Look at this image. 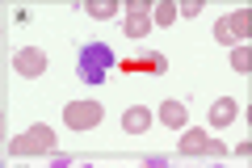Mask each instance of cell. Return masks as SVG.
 <instances>
[{"instance_id": "6da1fadb", "label": "cell", "mask_w": 252, "mask_h": 168, "mask_svg": "<svg viewBox=\"0 0 252 168\" xmlns=\"http://www.w3.org/2000/svg\"><path fill=\"white\" fill-rule=\"evenodd\" d=\"M114 51H109L105 42H89L80 46V59H76V76L84 80V84H101V80L109 76V67H114Z\"/></svg>"}, {"instance_id": "ac0fdd59", "label": "cell", "mask_w": 252, "mask_h": 168, "mask_svg": "<svg viewBox=\"0 0 252 168\" xmlns=\"http://www.w3.org/2000/svg\"><path fill=\"white\" fill-rule=\"evenodd\" d=\"M4 131H9V122H4V114H0V134H4Z\"/></svg>"}, {"instance_id": "9c48e42d", "label": "cell", "mask_w": 252, "mask_h": 168, "mask_svg": "<svg viewBox=\"0 0 252 168\" xmlns=\"http://www.w3.org/2000/svg\"><path fill=\"white\" fill-rule=\"evenodd\" d=\"M147 126H152V109H143V105H130L122 114V131L126 134H143Z\"/></svg>"}, {"instance_id": "2e32d148", "label": "cell", "mask_w": 252, "mask_h": 168, "mask_svg": "<svg viewBox=\"0 0 252 168\" xmlns=\"http://www.w3.org/2000/svg\"><path fill=\"white\" fill-rule=\"evenodd\" d=\"M51 168H72V160H67V156H55V151H51Z\"/></svg>"}, {"instance_id": "52a82bcc", "label": "cell", "mask_w": 252, "mask_h": 168, "mask_svg": "<svg viewBox=\"0 0 252 168\" xmlns=\"http://www.w3.org/2000/svg\"><path fill=\"white\" fill-rule=\"evenodd\" d=\"M13 67H17L21 76H30V80L42 76V71H46V51H38V46H21V51L13 55Z\"/></svg>"}, {"instance_id": "d6986e66", "label": "cell", "mask_w": 252, "mask_h": 168, "mask_svg": "<svg viewBox=\"0 0 252 168\" xmlns=\"http://www.w3.org/2000/svg\"><path fill=\"white\" fill-rule=\"evenodd\" d=\"M72 168H89V164H72Z\"/></svg>"}, {"instance_id": "277c9868", "label": "cell", "mask_w": 252, "mask_h": 168, "mask_svg": "<svg viewBox=\"0 0 252 168\" xmlns=\"http://www.w3.org/2000/svg\"><path fill=\"white\" fill-rule=\"evenodd\" d=\"M248 30H252V13H248V9H240L235 17L227 13V17L215 21V38H219V42H227V46L244 42V38H248Z\"/></svg>"}, {"instance_id": "8992f818", "label": "cell", "mask_w": 252, "mask_h": 168, "mask_svg": "<svg viewBox=\"0 0 252 168\" xmlns=\"http://www.w3.org/2000/svg\"><path fill=\"white\" fill-rule=\"evenodd\" d=\"M152 34V4L147 0H130L126 4V38H147Z\"/></svg>"}, {"instance_id": "8fae6325", "label": "cell", "mask_w": 252, "mask_h": 168, "mask_svg": "<svg viewBox=\"0 0 252 168\" xmlns=\"http://www.w3.org/2000/svg\"><path fill=\"white\" fill-rule=\"evenodd\" d=\"M84 13H89V17H97V21H109V17H118V4H114V0H89V4H84Z\"/></svg>"}, {"instance_id": "4fadbf2b", "label": "cell", "mask_w": 252, "mask_h": 168, "mask_svg": "<svg viewBox=\"0 0 252 168\" xmlns=\"http://www.w3.org/2000/svg\"><path fill=\"white\" fill-rule=\"evenodd\" d=\"M231 67L240 71V76H248V71H252V51H248V42L231 46Z\"/></svg>"}, {"instance_id": "ffe728a7", "label": "cell", "mask_w": 252, "mask_h": 168, "mask_svg": "<svg viewBox=\"0 0 252 168\" xmlns=\"http://www.w3.org/2000/svg\"><path fill=\"white\" fill-rule=\"evenodd\" d=\"M0 168H4V164H0Z\"/></svg>"}, {"instance_id": "5b68a950", "label": "cell", "mask_w": 252, "mask_h": 168, "mask_svg": "<svg viewBox=\"0 0 252 168\" xmlns=\"http://www.w3.org/2000/svg\"><path fill=\"white\" fill-rule=\"evenodd\" d=\"M181 156H227V147L219 139H210V134H202V131H189L185 126V134H181Z\"/></svg>"}, {"instance_id": "ba28073f", "label": "cell", "mask_w": 252, "mask_h": 168, "mask_svg": "<svg viewBox=\"0 0 252 168\" xmlns=\"http://www.w3.org/2000/svg\"><path fill=\"white\" fill-rule=\"evenodd\" d=\"M235 114H240V105H235V97H219L215 105L206 109L210 126H231V122H235Z\"/></svg>"}, {"instance_id": "9a60e30c", "label": "cell", "mask_w": 252, "mask_h": 168, "mask_svg": "<svg viewBox=\"0 0 252 168\" xmlns=\"http://www.w3.org/2000/svg\"><path fill=\"white\" fill-rule=\"evenodd\" d=\"M198 13H202L198 0H185V4H177V17H198Z\"/></svg>"}, {"instance_id": "e0dca14e", "label": "cell", "mask_w": 252, "mask_h": 168, "mask_svg": "<svg viewBox=\"0 0 252 168\" xmlns=\"http://www.w3.org/2000/svg\"><path fill=\"white\" fill-rule=\"evenodd\" d=\"M143 168H168V160H160V156H152V160H143Z\"/></svg>"}, {"instance_id": "30bf717a", "label": "cell", "mask_w": 252, "mask_h": 168, "mask_svg": "<svg viewBox=\"0 0 252 168\" xmlns=\"http://www.w3.org/2000/svg\"><path fill=\"white\" fill-rule=\"evenodd\" d=\"M160 122L172 126V131H185V122H189L185 101H164V105H160Z\"/></svg>"}, {"instance_id": "7a4b0ae2", "label": "cell", "mask_w": 252, "mask_h": 168, "mask_svg": "<svg viewBox=\"0 0 252 168\" xmlns=\"http://www.w3.org/2000/svg\"><path fill=\"white\" fill-rule=\"evenodd\" d=\"M13 156H51L55 151V131L46 122H34L26 134H17V139L9 143Z\"/></svg>"}, {"instance_id": "3957f363", "label": "cell", "mask_w": 252, "mask_h": 168, "mask_svg": "<svg viewBox=\"0 0 252 168\" xmlns=\"http://www.w3.org/2000/svg\"><path fill=\"white\" fill-rule=\"evenodd\" d=\"M101 118H105V109H101V101H67L63 105V122H67V131H93V126H101Z\"/></svg>"}, {"instance_id": "7c38bea8", "label": "cell", "mask_w": 252, "mask_h": 168, "mask_svg": "<svg viewBox=\"0 0 252 168\" xmlns=\"http://www.w3.org/2000/svg\"><path fill=\"white\" fill-rule=\"evenodd\" d=\"M126 67H130V71H135V67H143V71H164V67H168V59H164L160 51H147V55H143V59H139V63L130 59V63H126Z\"/></svg>"}, {"instance_id": "5bb4252c", "label": "cell", "mask_w": 252, "mask_h": 168, "mask_svg": "<svg viewBox=\"0 0 252 168\" xmlns=\"http://www.w3.org/2000/svg\"><path fill=\"white\" fill-rule=\"evenodd\" d=\"M152 21H156V26H172V21H177V4H172V0L156 4V9H152Z\"/></svg>"}]
</instances>
